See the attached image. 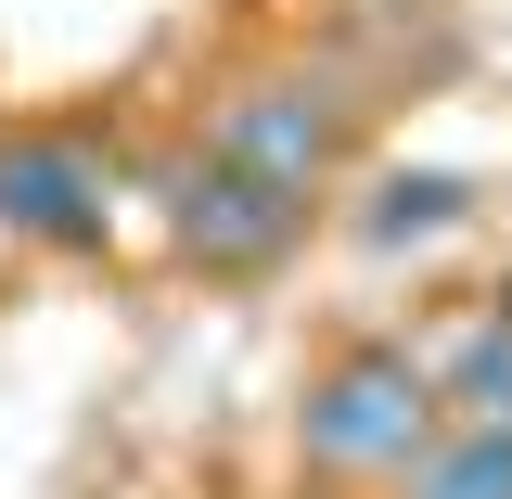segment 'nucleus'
I'll use <instances>...</instances> for the list:
<instances>
[{
	"label": "nucleus",
	"mask_w": 512,
	"mask_h": 499,
	"mask_svg": "<svg viewBox=\"0 0 512 499\" xmlns=\"http://www.w3.org/2000/svg\"><path fill=\"white\" fill-rule=\"evenodd\" d=\"M410 499H512V423H474V436L423 448V474H410Z\"/></svg>",
	"instance_id": "5"
},
{
	"label": "nucleus",
	"mask_w": 512,
	"mask_h": 499,
	"mask_svg": "<svg viewBox=\"0 0 512 499\" xmlns=\"http://www.w3.org/2000/svg\"><path fill=\"white\" fill-rule=\"evenodd\" d=\"M0 218L13 231H52V244H90L103 231V167L64 154V141H13L0 154Z\"/></svg>",
	"instance_id": "4"
},
{
	"label": "nucleus",
	"mask_w": 512,
	"mask_h": 499,
	"mask_svg": "<svg viewBox=\"0 0 512 499\" xmlns=\"http://www.w3.org/2000/svg\"><path fill=\"white\" fill-rule=\"evenodd\" d=\"M295 218H308V192H269L244 167H192L180 180V244L218 256V269H256V256L295 244Z\"/></svg>",
	"instance_id": "3"
},
{
	"label": "nucleus",
	"mask_w": 512,
	"mask_h": 499,
	"mask_svg": "<svg viewBox=\"0 0 512 499\" xmlns=\"http://www.w3.org/2000/svg\"><path fill=\"white\" fill-rule=\"evenodd\" d=\"M448 205H461V180H384V205H372V244H397V231H436Z\"/></svg>",
	"instance_id": "6"
},
{
	"label": "nucleus",
	"mask_w": 512,
	"mask_h": 499,
	"mask_svg": "<svg viewBox=\"0 0 512 499\" xmlns=\"http://www.w3.org/2000/svg\"><path fill=\"white\" fill-rule=\"evenodd\" d=\"M320 154H333V116H320L308 90H244L231 116L205 128V167H244V180H269V192H308Z\"/></svg>",
	"instance_id": "2"
},
{
	"label": "nucleus",
	"mask_w": 512,
	"mask_h": 499,
	"mask_svg": "<svg viewBox=\"0 0 512 499\" xmlns=\"http://www.w3.org/2000/svg\"><path fill=\"white\" fill-rule=\"evenodd\" d=\"M423 372L410 359H346V372L308 397V461H333V474H372V461H410L423 448Z\"/></svg>",
	"instance_id": "1"
},
{
	"label": "nucleus",
	"mask_w": 512,
	"mask_h": 499,
	"mask_svg": "<svg viewBox=\"0 0 512 499\" xmlns=\"http://www.w3.org/2000/svg\"><path fill=\"white\" fill-rule=\"evenodd\" d=\"M461 397H474V410H500V423H512V346H500V333H487V346L461 359Z\"/></svg>",
	"instance_id": "7"
}]
</instances>
